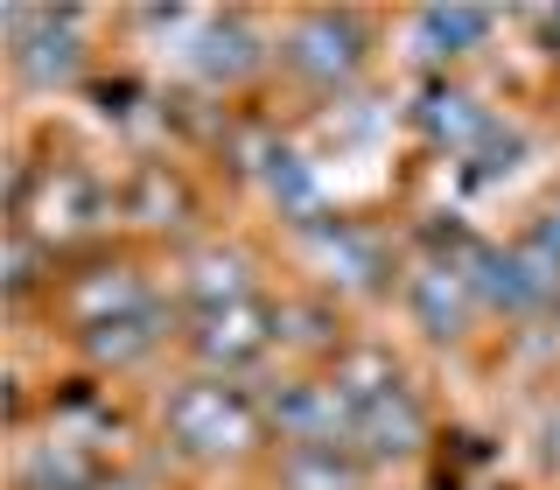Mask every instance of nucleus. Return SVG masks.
Instances as JSON below:
<instances>
[{"label": "nucleus", "mask_w": 560, "mask_h": 490, "mask_svg": "<svg viewBox=\"0 0 560 490\" xmlns=\"http://www.w3.org/2000/svg\"><path fill=\"white\" fill-rule=\"evenodd\" d=\"M267 420L288 434L294 448H350L358 442V413L337 385H315V378H288L267 393Z\"/></svg>", "instance_id": "obj_3"}, {"label": "nucleus", "mask_w": 560, "mask_h": 490, "mask_svg": "<svg viewBox=\"0 0 560 490\" xmlns=\"http://www.w3.org/2000/svg\"><path fill=\"white\" fill-rule=\"evenodd\" d=\"M28 280H35V245L14 238V245H8V288H28Z\"/></svg>", "instance_id": "obj_19"}, {"label": "nucleus", "mask_w": 560, "mask_h": 490, "mask_svg": "<svg viewBox=\"0 0 560 490\" xmlns=\"http://www.w3.org/2000/svg\"><path fill=\"white\" fill-rule=\"evenodd\" d=\"M413 119H420V133L434 140V148H483V133L498 127V119L483 113V98L477 92H463V84H428L413 105Z\"/></svg>", "instance_id": "obj_8"}, {"label": "nucleus", "mask_w": 560, "mask_h": 490, "mask_svg": "<svg viewBox=\"0 0 560 490\" xmlns=\"http://www.w3.org/2000/svg\"><path fill=\"white\" fill-rule=\"evenodd\" d=\"M35 210H49V218H43V232L70 238V232H92V224L105 218V197H98L92 183H84L78 168H57V175L43 183V203H35Z\"/></svg>", "instance_id": "obj_15"}, {"label": "nucleus", "mask_w": 560, "mask_h": 490, "mask_svg": "<svg viewBox=\"0 0 560 490\" xmlns=\"http://www.w3.org/2000/svg\"><path fill=\"white\" fill-rule=\"evenodd\" d=\"M302 245H308L315 273L337 280V288H350V294H372L378 280H385L378 238L358 232V224H343V218H315V224H302Z\"/></svg>", "instance_id": "obj_6"}, {"label": "nucleus", "mask_w": 560, "mask_h": 490, "mask_svg": "<svg viewBox=\"0 0 560 490\" xmlns=\"http://www.w3.org/2000/svg\"><path fill=\"white\" fill-rule=\"evenodd\" d=\"M420 434H428V420H420L407 385H385V393H372L358 407V442L372 448V455H413Z\"/></svg>", "instance_id": "obj_9"}, {"label": "nucleus", "mask_w": 560, "mask_h": 490, "mask_svg": "<svg viewBox=\"0 0 560 490\" xmlns=\"http://www.w3.org/2000/svg\"><path fill=\"white\" fill-rule=\"evenodd\" d=\"M288 63L302 70L308 84H350L364 63V35L350 14H302L288 35Z\"/></svg>", "instance_id": "obj_5"}, {"label": "nucleus", "mask_w": 560, "mask_h": 490, "mask_svg": "<svg viewBox=\"0 0 560 490\" xmlns=\"http://www.w3.org/2000/svg\"><path fill=\"white\" fill-rule=\"evenodd\" d=\"M84 343H92V358H98V364H113V372H127V364L154 358V350L168 343V308L154 302V308H133V315H113V323L84 329Z\"/></svg>", "instance_id": "obj_10"}, {"label": "nucleus", "mask_w": 560, "mask_h": 490, "mask_svg": "<svg viewBox=\"0 0 560 490\" xmlns=\"http://www.w3.org/2000/svg\"><path fill=\"white\" fill-rule=\"evenodd\" d=\"M490 22L498 14H483V8H420L407 35H413V57H428V63H448V57H469V49L490 35Z\"/></svg>", "instance_id": "obj_11"}, {"label": "nucleus", "mask_w": 560, "mask_h": 490, "mask_svg": "<svg viewBox=\"0 0 560 490\" xmlns=\"http://www.w3.org/2000/svg\"><path fill=\"white\" fill-rule=\"evenodd\" d=\"M547 28H553V35H560V14H547Z\"/></svg>", "instance_id": "obj_20"}, {"label": "nucleus", "mask_w": 560, "mask_h": 490, "mask_svg": "<svg viewBox=\"0 0 560 490\" xmlns=\"http://www.w3.org/2000/svg\"><path fill=\"white\" fill-rule=\"evenodd\" d=\"M259 183H267V197L280 203V218H294V224L323 218V183H315V168L294 148H267V154H259Z\"/></svg>", "instance_id": "obj_12"}, {"label": "nucleus", "mask_w": 560, "mask_h": 490, "mask_svg": "<svg viewBox=\"0 0 560 490\" xmlns=\"http://www.w3.org/2000/svg\"><path fill=\"white\" fill-rule=\"evenodd\" d=\"M463 267H469V288H477V302L490 315H539L560 302V273L539 253H525V238L518 245H477Z\"/></svg>", "instance_id": "obj_2"}, {"label": "nucleus", "mask_w": 560, "mask_h": 490, "mask_svg": "<svg viewBox=\"0 0 560 490\" xmlns=\"http://www.w3.org/2000/svg\"><path fill=\"white\" fill-rule=\"evenodd\" d=\"M133 308H154L148 280H140L133 267H98V273L78 288V315H84V329L113 323V315H133Z\"/></svg>", "instance_id": "obj_16"}, {"label": "nucleus", "mask_w": 560, "mask_h": 490, "mask_svg": "<svg viewBox=\"0 0 560 490\" xmlns=\"http://www.w3.org/2000/svg\"><path fill=\"white\" fill-rule=\"evenodd\" d=\"M280 483L288 490H358V463H350V448H294L288 463H280Z\"/></svg>", "instance_id": "obj_17"}, {"label": "nucleus", "mask_w": 560, "mask_h": 490, "mask_svg": "<svg viewBox=\"0 0 560 490\" xmlns=\"http://www.w3.org/2000/svg\"><path fill=\"white\" fill-rule=\"evenodd\" d=\"M525 253H539V259L560 273V203H547V210L533 218V232H525Z\"/></svg>", "instance_id": "obj_18"}, {"label": "nucleus", "mask_w": 560, "mask_h": 490, "mask_svg": "<svg viewBox=\"0 0 560 490\" xmlns=\"http://www.w3.org/2000/svg\"><path fill=\"white\" fill-rule=\"evenodd\" d=\"M477 288H469V267L463 259H420V267L407 273V315L420 337L434 343H455L469 323H477Z\"/></svg>", "instance_id": "obj_4"}, {"label": "nucleus", "mask_w": 560, "mask_h": 490, "mask_svg": "<svg viewBox=\"0 0 560 490\" xmlns=\"http://www.w3.org/2000/svg\"><path fill=\"white\" fill-rule=\"evenodd\" d=\"M553 315H560V302H553Z\"/></svg>", "instance_id": "obj_21"}, {"label": "nucleus", "mask_w": 560, "mask_h": 490, "mask_svg": "<svg viewBox=\"0 0 560 490\" xmlns=\"http://www.w3.org/2000/svg\"><path fill=\"white\" fill-rule=\"evenodd\" d=\"M280 337V329H267V315H259L253 302H238V308H210L203 323H197V358L210 364V372H245L253 358H267V343Z\"/></svg>", "instance_id": "obj_7"}, {"label": "nucleus", "mask_w": 560, "mask_h": 490, "mask_svg": "<svg viewBox=\"0 0 560 490\" xmlns=\"http://www.w3.org/2000/svg\"><path fill=\"white\" fill-rule=\"evenodd\" d=\"M259 434V407L232 378H189L168 393V442L183 455H238Z\"/></svg>", "instance_id": "obj_1"}, {"label": "nucleus", "mask_w": 560, "mask_h": 490, "mask_svg": "<svg viewBox=\"0 0 560 490\" xmlns=\"http://www.w3.org/2000/svg\"><path fill=\"white\" fill-rule=\"evenodd\" d=\"M189 294H197V308H238L253 302V267H245V253H224V245H210V253L189 259Z\"/></svg>", "instance_id": "obj_14"}, {"label": "nucleus", "mask_w": 560, "mask_h": 490, "mask_svg": "<svg viewBox=\"0 0 560 490\" xmlns=\"http://www.w3.org/2000/svg\"><path fill=\"white\" fill-rule=\"evenodd\" d=\"M189 63H197L210 84H238L245 70L259 63V43H253V28H245L238 14H232V22H203L197 49H189Z\"/></svg>", "instance_id": "obj_13"}]
</instances>
